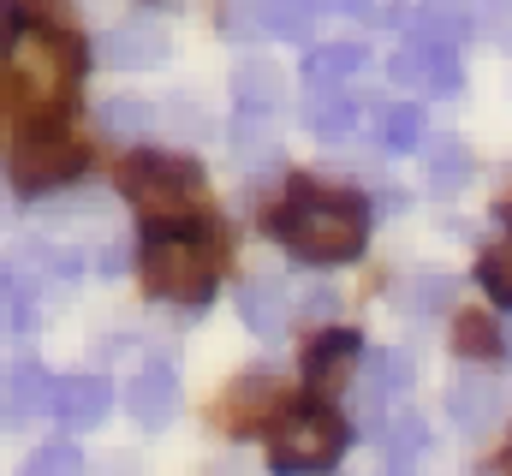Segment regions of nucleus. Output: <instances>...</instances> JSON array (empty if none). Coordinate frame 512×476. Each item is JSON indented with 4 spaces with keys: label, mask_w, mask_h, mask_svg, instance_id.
Listing matches in <instances>:
<instances>
[{
    "label": "nucleus",
    "mask_w": 512,
    "mask_h": 476,
    "mask_svg": "<svg viewBox=\"0 0 512 476\" xmlns=\"http://www.w3.org/2000/svg\"><path fill=\"white\" fill-rule=\"evenodd\" d=\"M84 54L72 42V30L60 24H24L12 36V48L0 54V114H12L18 125H48L66 119L72 90H78Z\"/></svg>",
    "instance_id": "obj_1"
},
{
    "label": "nucleus",
    "mask_w": 512,
    "mask_h": 476,
    "mask_svg": "<svg viewBox=\"0 0 512 476\" xmlns=\"http://www.w3.org/2000/svg\"><path fill=\"white\" fill-rule=\"evenodd\" d=\"M274 233L304 262H346L364 250L370 215L352 191H292V203L274 215Z\"/></svg>",
    "instance_id": "obj_2"
},
{
    "label": "nucleus",
    "mask_w": 512,
    "mask_h": 476,
    "mask_svg": "<svg viewBox=\"0 0 512 476\" xmlns=\"http://www.w3.org/2000/svg\"><path fill=\"white\" fill-rule=\"evenodd\" d=\"M120 191L131 197V209L143 221H155L161 233L209 215V185H203L197 161H179V155H131L120 167Z\"/></svg>",
    "instance_id": "obj_3"
},
{
    "label": "nucleus",
    "mask_w": 512,
    "mask_h": 476,
    "mask_svg": "<svg viewBox=\"0 0 512 476\" xmlns=\"http://www.w3.org/2000/svg\"><path fill=\"white\" fill-rule=\"evenodd\" d=\"M215 268H221V256H215V244L203 233H179L173 227V233H155L143 244V286L155 298L197 304V298H209Z\"/></svg>",
    "instance_id": "obj_4"
},
{
    "label": "nucleus",
    "mask_w": 512,
    "mask_h": 476,
    "mask_svg": "<svg viewBox=\"0 0 512 476\" xmlns=\"http://www.w3.org/2000/svg\"><path fill=\"white\" fill-rule=\"evenodd\" d=\"M346 453V423L328 411V405H304L292 417H280L274 441H268V465L280 476H316L334 471Z\"/></svg>",
    "instance_id": "obj_5"
},
{
    "label": "nucleus",
    "mask_w": 512,
    "mask_h": 476,
    "mask_svg": "<svg viewBox=\"0 0 512 476\" xmlns=\"http://www.w3.org/2000/svg\"><path fill=\"white\" fill-rule=\"evenodd\" d=\"M12 185L18 191H48L60 179H72L84 167V143L66 131V119H48V125H24L18 143H12Z\"/></svg>",
    "instance_id": "obj_6"
},
{
    "label": "nucleus",
    "mask_w": 512,
    "mask_h": 476,
    "mask_svg": "<svg viewBox=\"0 0 512 476\" xmlns=\"http://www.w3.org/2000/svg\"><path fill=\"white\" fill-rule=\"evenodd\" d=\"M352 369H358V334H340V328L322 334L304 357V381H310L316 399H340L352 387Z\"/></svg>",
    "instance_id": "obj_7"
},
{
    "label": "nucleus",
    "mask_w": 512,
    "mask_h": 476,
    "mask_svg": "<svg viewBox=\"0 0 512 476\" xmlns=\"http://www.w3.org/2000/svg\"><path fill=\"white\" fill-rule=\"evenodd\" d=\"M108 411H114V387L102 375H66V381H54V417L66 429H96Z\"/></svg>",
    "instance_id": "obj_8"
},
{
    "label": "nucleus",
    "mask_w": 512,
    "mask_h": 476,
    "mask_svg": "<svg viewBox=\"0 0 512 476\" xmlns=\"http://www.w3.org/2000/svg\"><path fill=\"white\" fill-rule=\"evenodd\" d=\"M126 411L143 423V429H161V423H173V411H179V381H173V369L149 363V369H143V375L126 387Z\"/></svg>",
    "instance_id": "obj_9"
},
{
    "label": "nucleus",
    "mask_w": 512,
    "mask_h": 476,
    "mask_svg": "<svg viewBox=\"0 0 512 476\" xmlns=\"http://www.w3.org/2000/svg\"><path fill=\"white\" fill-rule=\"evenodd\" d=\"M274 405H280V387H274L268 375H245V381L221 399V423H227L233 435H245V429H256Z\"/></svg>",
    "instance_id": "obj_10"
},
{
    "label": "nucleus",
    "mask_w": 512,
    "mask_h": 476,
    "mask_svg": "<svg viewBox=\"0 0 512 476\" xmlns=\"http://www.w3.org/2000/svg\"><path fill=\"white\" fill-rule=\"evenodd\" d=\"M364 72V48L358 42H328V48H316L310 60H304V84L310 90H340L346 78H358Z\"/></svg>",
    "instance_id": "obj_11"
},
{
    "label": "nucleus",
    "mask_w": 512,
    "mask_h": 476,
    "mask_svg": "<svg viewBox=\"0 0 512 476\" xmlns=\"http://www.w3.org/2000/svg\"><path fill=\"white\" fill-rule=\"evenodd\" d=\"M239 316H245V328H256L262 340L280 334V322H286V298H280V286H274V280H251L245 298H239Z\"/></svg>",
    "instance_id": "obj_12"
},
{
    "label": "nucleus",
    "mask_w": 512,
    "mask_h": 476,
    "mask_svg": "<svg viewBox=\"0 0 512 476\" xmlns=\"http://www.w3.org/2000/svg\"><path fill=\"white\" fill-rule=\"evenodd\" d=\"M465 36H471V18H465V6H423V12H417V36H411V42L453 48V42H465Z\"/></svg>",
    "instance_id": "obj_13"
},
{
    "label": "nucleus",
    "mask_w": 512,
    "mask_h": 476,
    "mask_svg": "<svg viewBox=\"0 0 512 476\" xmlns=\"http://www.w3.org/2000/svg\"><path fill=\"white\" fill-rule=\"evenodd\" d=\"M108 60H114V66H155V60H161V30H149V24L114 30V36H108Z\"/></svg>",
    "instance_id": "obj_14"
},
{
    "label": "nucleus",
    "mask_w": 512,
    "mask_h": 476,
    "mask_svg": "<svg viewBox=\"0 0 512 476\" xmlns=\"http://www.w3.org/2000/svg\"><path fill=\"white\" fill-rule=\"evenodd\" d=\"M304 119H310L316 137H346L358 125V102L352 96H334V90H316V102L304 108Z\"/></svg>",
    "instance_id": "obj_15"
},
{
    "label": "nucleus",
    "mask_w": 512,
    "mask_h": 476,
    "mask_svg": "<svg viewBox=\"0 0 512 476\" xmlns=\"http://www.w3.org/2000/svg\"><path fill=\"white\" fill-rule=\"evenodd\" d=\"M471 179V149L459 143V137H441L435 149H429V185L435 191H459Z\"/></svg>",
    "instance_id": "obj_16"
},
{
    "label": "nucleus",
    "mask_w": 512,
    "mask_h": 476,
    "mask_svg": "<svg viewBox=\"0 0 512 476\" xmlns=\"http://www.w3.org/2000/svg\"><path fill=\"white\" fill-rule=\"evenodd\" d=\"M6 393H12V411L18 417H30V411H54V387H48V375L36 369V363H18L12 369V381H6Z\"/></svg>",
    "instance_id": "obj_17"
},
{
    "label": "nucleus",
    "mask_w": 512,
    "mask_h": 476,
    "mask_svg": "<svg viewBox=\"0 0 512 476\" xmlns=\"http://www.w3.org/2000/svg\"><path fill=\"white\" fill-rule=\"evenodd\" d=\"M423 447H429V423H423L417 411H399V417L387 423V459H393V465H411Z\"/></svg>",
    "instance_id": "obj_18"
},
{
    "label": "nucleus",
    "mask_w": 512,
    "mask_h": 476,
    "mask_svg": "<svg viewBox=\"0 0 512 476\" xmlns=\"http://www.w3.org/2000/svg\"><path fill=\"white\" fill-rule=\"evenodd\" d=\"M453 346L465 357H495L501 352V334H495V322H489L483 310H465V316L453 322Z\"/></svg>",
    "instance_id": "obj_19"
},
{
    "label": "nucleus",
    "mask_w": 512,
    "mask_h": 476,
    "mask_svg": "<svg viewBox=\"0 0 512 476\" xmlns=\"http://www.w3.org/2000/svg\"><path fill=\"white\" fill-rule=\"evenodd\" d=\"M382 143L393 149V155L417 149V143H423V108H417V102H399V108H387V114H382Z\"/></svg>",
    "instance_id": "obj_20"
},
{
    "label": "nucleus",
    "mask_w": 512,
    "mask_h": 476,
    "mask_svg": "<svg viewBox=\"0 0 512 476\" xmlns=\"http://www.w3.org/2000/svg\"><path fill=\"white\" fill-rule=\"evenodd\" d=\"M316 6H322V0H262V18H268L274 36H292V42H298V36L316 24Z\"/></svg>",
    "instance_id": "obj_21"
},
{
    "label": "nucleus",
    "mask_w": 512,
    "mask_h": 476,
    "mask_svg": "<svg viewBox=\"0 0 512 476\" xmlns=\"http://www.w3.org/2000/svg\"><path fill=\"white\" fill-rule=\"evenodd\" d=\"M477 280H483V292H489L495 304H512V238L507 244H495V250H483Z\"/></svg>",
    "instance_id": "obj_22"
},
{
    "label": "nucleus",
    "mask_w": 512,
    "mask_h": 476,
    "mask_svg": "<svg viewBox=\"0 0 512 476\" xmlns=\"http://www.w3.org/2000/svg\"><path fill=\"white\" fill-rule=\"evenodd\" d=\"M447 405H453V417H459L465 429H483V417L495 411V393H489L483 381H459V387L447 393Z\"/></svg>",
    "instance_id": "obj_23"
},
{
    "label": "nucleus",
    "mask_w": 512,
    "mask_h": 476,
    "mask_svg": "<svg viewBox=\"0 0 512 476\" xmlns=\"http://www.w3.org/2000/svg\"><path fill=\"white\" fill-rule=\"evenodd\" d=\"M84 465V453L72 447V441H54V447H42V453H30V465L18 476H78Z\"/></svg>",
    "instance_id": "obj_24"
},
{
    "label": "nucleus",
    "mask_w": 512,
    "mask_h": 476,
    "mask_svg": "<svg viewBox=\"0 0 512 476\" xmlns=\"http://www.w3.org/2000/svg\"><path fill=\"white\" fill-rule=\"evenodd\" d=\"M274 96H280V78L268 66H245L239 72V102L245 108H274Z\"/></svg>",
    "instance_id": "obj_25"
},
{
    "label": "nucleus",
    "mask_w": 512,
    "mask_h": 476,
    "mask_svg": "<svg viewBox=\"0 0 512 476\" xmlns=\"http://www.w3.org/2000/svg\"><path fill=\"white\" fill-rule=\"evenodd\" d=\"M149 108H143V102H126V96H120V102H108V108H102V125H108V131H143V125H149Z\"/></svg>",
    "instance_id": "obj_26"
},
{
    "label": "nucleus",
    "mask_w": 512,
    "mask_h": 476,
    "mask_svg": "<svg viewBox=\"0 0 512 476\" xmlns=\"http://www.w3.org/2000/svg\"><path fill=\"white\" fill-rule=\"evenodd\" d=\"M18 24H48V18H60V0H0Z\"/></svg>",
    "instance_id": "obj_27"
},
{
    "label": "nucleus",
    "mask_w": 512,
    "mask_h": 476,
    "mask_svg": "<svg viewBox=\"0 0 512 476\" xmlns=\"http://www.w3.org/2000/svg\"><path fill=\"white\" fill-rule=\"evenodd\" d=\"M447 292H453V286H447L441 274H429V280H411V310H435Z\"/></svg>",
    "instance_id": "obj_28"
},
{
    "label": "nucleus",
    "mask_w": 512,
    "mask_h": 476,
    "mask_svg": "<svg viewBox=\"0 0 512 476\" xmlns=\"http://www.w3.org/2000/svg\"><path fill=\"white\" fill-rule=\"evenodd\" d=\"M328 12H370V0H322Z\"/></svg>",
    "instance_id": "obj_29"
},
{
    "label": "nucleus",
    "mask_w": 512,
    "mask_h": 476,
    "mask_svg": "<svg viewBox=\"0 0 512 476\" xmlns=\"http://www.w3.org/2000/svg\"><path fill=\"white\" fill-rule=\"evenodd\" d=\"M501 476H512V441H507V453H501Z\"/></svg>",
    "instance_id": "obj_30"
},
{
    "label": "nucleus",
    "mask_w": 512,
    "mask_h": 476,
    "mask_svg": "<svg viewBox=\"0 0 512 476\" xmlns=\"http://www.w3.org/2000/svg\"><path fill=\"white\" fill-rule=\"evenodd\" d=\"M393 476H405V465H393Z\"/></svg>",
    "instance_id": "obj_31"
}]
</instances>
